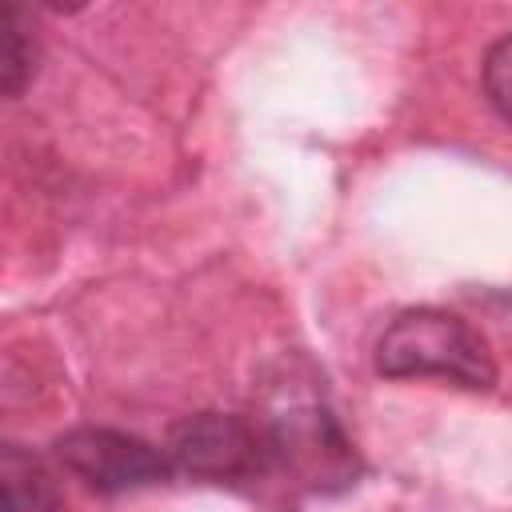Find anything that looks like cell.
Segmentation results:
<instances>
[{
    "label": "cell",
    "instance_id": "6da1fadb",
    "mask_svg": "<svg viewBox=\"0 0 512 512\" xmlns=\"http://www.w3.org/2000/svg\"><path fill=\"white\" fill-rule=\"evenodd\" d=\"M376 372L392 380L440 376L460 388L488 392L496 360L488 340L448 308H404L376 340Z\"/></svg>",
    "mask_w": 512,
    "mask_h": 512
},
{
    "label": "cell",
    "instance_id": "7a4b0ae2",
    "mask_svg": "<svg viewBox=\"0 0 512 512\" xmlns=\"http://www.w3.org/2000/svg\"><path fill=\"white\" fill-rule=\"evenodd\" d=\"M168 464L172 472L204 484L252 488L268 472H276L268 424H256L240 412H196L168 432Z\"/></svg>",
    "mask_w": 512,
    "mask_h": 512
},
{
    "label": "cell",
    "instance_id": "3957f363",
    "mask_svg": "<svg viewBox=\"0 0 512 512\" xmlns=\"http://www.w3.org/2000/svg\"><path fill=\"white\" fill-rule=\"evenodd\" d=\"M268 436H272L276 472H284L304 492H320V496L344 492L356 484L364 468L356 444L348 440L332 408L320 400H300L276 412L268 420Z\"/></svg>",
    "mask_w": 512,
    "mask_h": 512
},
{
    "label": "cell",
    "instance_id": "277c9868",
    "mask_svg": "<svg viewBox=\"0 0 512 512\" xmlns=\"http://www.w3.org/2000/svg\"><path fill=\"white\" fill-rule=\"evenodd\" d=\"M52 448H56V460L76 480H84L92 492H104V496L152 488L172 476L164 448H152L148 440L120 428H96V424L68 428L64 436H56Z\"/></svg>",
    "mask_w": 512,
    "mask_h": 512
},
{
    "label": "cell",
    "instance_id": "5b68a950",
    "mask_svg": "<svg viewBox=\"0 0 512 512\" xmlns=\"http://www.w3.org/2000/svg\"><path fill=\"white\" fill-rule=\"evenodd\" d=\"M60 488L48 464L24 444L0 448V512H56Z\"/></svg>",
    "mask_w": 512,
    "mask_h": 512
},
{
    "label": "cell",
    "instance_id": "8992f818",
    "mask_svg": "<svg viewBox=\"0 0 512 512\" xmlns=\"http://www.w3.org/2000/svg\"><path fill=\"white\" fill-rule=\"evenodd\" d=\"M0 32H4V48H0L4 92H8V96H20V92L28 88V80L36 76L40 48H36V36L28 32V20H24V12H20L16 4H4Z\"/></svg>",
    "mask_w": 512,
    "mask_h": 512
},
{
    "label": "cell",
    "instance_id": "52a82bcc",
    "mask_svg": "<svg viewBox=\"0 0 512 512\" xmlns=\"http://www.w3.org/2000/svg\"><path fill=\"white\" fill-rule=\"evenodd\" d=\"M484 96L512 124V32L500 36L484 56Z\"/></svg>",
    "mask_w": 512,
    "mask_h": 512
}]
</instances>
